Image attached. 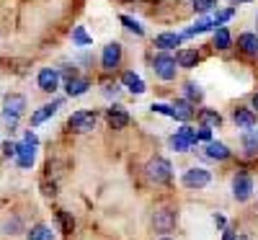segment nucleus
Masks as SVG:
<instances>
[{
  "mask_svg": "<svg viewBox=\"0 0 258 240\" xmlns=\"http://www.w3.org/2000/svg\"><path fill=\"white\" fill-rule=\"evenodd\" d=\"M145 176H147L150 184L165 186V184H170V178H173V165H170L165 158H153L145 165Z\"/></svg>",
  "mask_w": 258,
  "mask_h": 240,
  "instance_id": "nucleus-1",
  "label": "nucleus"
},
{
  "mask_svg": "<svg viewBox=\"0 0 258 240\" xmlns=\"http://www.w3.org/2000/svg\"><path fill=\"white\" fill-rule=\"evenodd\" d=\"M153 73L158 80L163 83H170V80H176L178 75V65H176V57H170L168 52H160L153 57Z\"/></svg>",
  "mask_w": 258,
  "mask_h": 240,
  "instance_id": "nucleus-2",
  "label": "nucleus"
},
{
  "mask_svg": "<svg viewBox=\"0 0 258 240\" xmlns=\"http://www.w3.org/2000/svg\"><path fill=\"white\" fill-rule=\"evenodd\" d=\"M26 114V96H21V93H8L3 98V119L16 127V122Z\"/></svg>",
  "mask_w": 258,
  "mask_h": 240,
  "instance_id": "nucleus-3",
  "label": "nucleus"
},
{
  "mask_svg": "<svg viewBox=\"0 0 258 240\" xmlns=\"http://www.w3.org/2000/svg\"><path fill=\"white\" fill-rule=\"evenodd\" d=\"M176 225H178V209H173V207H158L155 209V214H153V227H155V232H173L176 230Z\"/></svg>",
  "mask_w": 258,
  "mask_h": 240,
  "instance_id": "nucleus-4",
  "label": "nucleus"
},
{
  "mask_svg": "<svg viewBox=\"0 0 258 240\" xmlns=\"http://www.w3.org/2000/svg\"><path fill=\"white\" fill-rule=\"evenodd\" d=\"M98 124V114L96 111H75L68 119V129L75 135H85V132H93Z\"/></svg>",
  "mask_w": 258,
  "mask_h": 240,
  "instance_id": "nucleus-5",
  "label": "nucleus"
},
{
  "mask_svg": "<svg viewBox=\"0 0 258 240\" xmlns=\"http://www.w3.org/2000/svg\"><path fill=\"white\" fill-rule=\"evenodd\" d=\"M209 181H212V173H209L207 168H197V165L188 168V170H183V176H181V184H183L186 189H191V191L207 189Z\"/></svg>",
  "mask_w": 258,
  "mask_h": 240,
  "instance_id": "nucleus-6",
  "label": "nucleus"
},
{
  "mask_svg": "<svg viewBox=\"0 0 258 240\" xmlns=\"http://www.w3.org/2000/svg\"><path fill=\"white\" fill-rule=\"evenodd\" d=\"M121 59H124L121 44H119V41H109V44L103 47V52H101V68L106 73H114L119 65H121Z\"/></svg>",
  "mask_w": 258,
  "mask_h": 240,
  "instance_id": "nucleus-7",
  "label": "nucleus"
},
{
  "mask_svg": "<svg viewBox=\"0 0 258 240\" xmlns=\"http://www.w3.org/2000/svg\"><path fill=\"white\" fill-rule=\"evenodd\" d=\"M232 196H235L240 204L248 202L250 196H253V178L248 176V173H238V176L232 178Z\"/></svg>",
  "mask_w": 258,
  "mask_h": 240,
  "instance_id": "nucleus-8",
  "label": "nucleus"
},
{
  "mask_svg": "<svg viewBox=\"0 0 258 240\" xmlns=\"http://www.w3.org/2000/svg\"><path fill=\"white\" fill-rule=\"evenodd\" d=\"M36 83H39V91L54 93V91L59 88V70H54V68H41L39 75H36Z\"/></svg>",
  "mask_w": 258,
  "mask_h": 240,
  "instance_id": "nucleus-9",
  "label": "nucleus"
},
{
  "mask_svg": "<svg viewBox=\"0 0 258 240\" xmlns=\"http://www.w3.org/2000/svg\"><path fill=\"white\" fill-rule=\"evenodd\" d=\"M106 122H109V127H111V129H124V127L129 124V114H126V108H124V106H119V103L109 106V108H106Z\"/></svg>",
  "mask_w": 258,
  "mask_h": 240,
  "instance_id": "nucleus-10",
  "label": "nucleus"
},
{
  "mask_svg": "<svg viewBox=\"0 0 258 240\" xmlns=\"http://www.w3.org/2000/svg\"><path fill=\"white\" fill-rule=\"evenodd\" d=\"M59 106H62V101H59V98H57V101H52V103L39 106L36 111L31 114V127H39V124H44L47 119H52V116L59 111Z\"/></svg>",
  "mask_w": 258,
  "mask_h": 240,
  "instance_id": "nucleus-11",
  "label": "nucleus"
},
{
  "mask_svg": "<svg viewBox=\"0 0 258 240\" xmlns=\"http://www.w3.org/2000/svg\"><path fill=\"white\" fill-rule=\"evenodd\" d=\"M181 41H183V34L165 31V34H158V36H155V47H158L160 52H170V49L181 47Z\"/></svg>",
  "mask_w": 258,
  "mask_h": 240,
  "instance_id": "nucleus-12",
  "label": "nucleus"
},
{
  "mask_svg": "<svg viewBox=\"0 0 258 240\" xmlns=\"http://www.w3.org/2000/svg\"><path fill=\"white\" fill-rule=\"evenodd\" d=\"M88 88H91V80L83 78V75H75V78H70V80H64V91H68L70 98H78V96H83V93H88Z\"/></svg>",
  "mask_w": 258,
  "mask_h": 240,
  "instance_id": "nucleus-13",
  "label": "nucleus"
},
{
  "mask_svg": "<svg viewBox=\"0 0 258 240\" xmlns=\"http://www.w3.org/2000/svg\"><path fill=\"white\" fill-rule=\"evenodd\" d=\"M34 142H21V145H16V163L21 165V168H31L34 165Z\"/></svg>",
  "mask_w": 258,
  "mask_h": 240,
  "instance_id": "nucleus-14",
  "label": "nucleus"
},
{
  "mask_svg": "<svg viewBox=\"0 0 258 240\" xmlns=\"http://www.w3.org/2000/svg\"><path fill=\"white\" fill-rule=\"evenodd\" d=\"M232 122L238 124V129H248V132H250V129L255 127V114L250 111V108L238 106V108L232 111Z\"/></svg>",
  "mask_w": 258,
  "mask_h": 240,
  "instance_id": "nucleus-15",
  "label": "nucleus"
},
{
  "mask_svg": "<svg viewBox=\"0 0 258 240\" xmlns=\"http://www.w3.org/2000/svg\"><path fill=\"white\" fill-rule=\"evenodd\" d=\"M121 85L129 91V93H135V96H142L147 88H145V83H142V78L137 75V73H132V70H126L124 75H121Z\"/></svg>",
  "mask_w": 258,
  "mask_h": 240,
  "instance_id": "nucleus-16",
  "label": "nucleus"
},
{
  "mask_svg": "<svg viewBox=\"0 0 258 240\" xmlns=\"http://www.w3.org/2000/svg\"><path fill=\"white\" fill-rule=\"evenodd\" d=\"M238 49L245 54V57H258V36L255 34H240L238 36Z\"/></svg>",
  "mask_w": 258,
  "mask_h": 240,
  "instance_id": "nucleus-17",
  "label": "nucleus"
},
{
  "mask_svg": "<svg viewBox=\"0 0 258 240\" xmlns=\"http://www.w3.org/2000/svg\"><path fill=\"white\" fill-rule=\"evenodd\" d=\"M170 111H173V119H178V122H191L194 119V106L186 101V98H178V101H173V106H170Z\"/></svg>",
  "mask_w": 258,
  "mask_h": 240,
  "instance_id": "nucleus-18",
  "label": "nucleus"
},
{
  "mask_svg": "<svg viewBox=\"0 0 258 240\" xmlns=\"http://www.w3.org/2000/svg\"><path fill=\"white\" fill-rule=\"evenodd\" d=\"M199 59H202V54L197 49H178V54H176V65H178V68H183V70L197 68Z\"/></svg>",
  "mask_w": 258,
  "mask_h": 240,
  "instance_id": "nucleus-19",
  "label": "nucleus"
},
{
  "mask_svg": "<svg viewBox=\"0 0 258 240\" xmlns=\"http://www.w3.org/2000/svg\"><path fill=\"white\" fill-rule=\"evenodd\" d=\"M204 155L209 158V160H227L232 152H230V147L225 145V142H207V150H204Z\"/></svg>",
  "mask_w": 258,
  "mask_h": 240,
  "instance_id": "nucleus-20",
  "label": "nucleus"
},
{
  "mask_svg": "<svg viewBox=\"0 0 258 240\" xmlns=\"http://www.w3.org/2000/svg\"><path fill=\"white\" fill-rule=\"evenodd\" d=\"M199 122L207 129H217V127H222V114L214 111V108H202V111H199Z\"/></svg>",
  "mask_w": 258,
  "mask_h": 240,
  "instance_id": "nucleus-21",
  "label": "nucleus"
},
{
  "mask_svg": "<svg viewBox=\"0 0 258 240\" xmlns=\"http://www.w3.org/2000/svg\"><path fill=\"white\" fill-rule=\"evenodd\" d=\"M26 240H54V232H52V227L39 222L31 230H26Z\"/></svg>",
  "mask_w": 258,
  "mask_h": 240,
  "instance_id": "nucleus-22",
  "label": "nucleus"
},
{
  "mask_svg": "<svg viewBox=\"0 0 258 240\" xmlns=\"http://www.w3.org/2000/svg\"><path fill=\"white\" fill-rule=\"evenodd\" d=\"M214 47L222 49V52L232 47V36H230V31H227L225 26H220L217 31H214Z\"/></svg>",
  "mask_w": 258,
  "mask_h": 240,
  "instance_id": "nucleus-23",
  "label": "nucleus"
},
{
  "mask_svg": "<svg viewBox=\"0 0 258 240\" xmlns=\"http://www.w3.org/2000/svg\"><path fill=\"white\" fill-rule=\"evenodd\" d=\"M183 88H186V101H188L191 106L197 103V101H202V98H204V91H202V85H199V83H191V80H188V83L183 85Z\"/></svg>",
  "mask_w": 258,
  "mask_h": 240,
  "instance_id": "nucleus-24",
  "label": "nucleus"
},
{
  "mask_svg": "<svg viewBox=\"0 0 258 240\" xmlns=\"http://www.w3.org/2000/svg\"><path fill=\"white\" fill-rule=\"evenodd\" d=\"M243 147L248 155H258V132H245L243 135Z\"/></svg>",
  "mask_w": 258,
  "mask_h": 240,
  "instance_id": "nucleus-25",
  "label": "nucleus"
},
{
  "mask_svg": "<svg viewBox=\"0 0 258 240\" xmlns=\"http://www.w3.org/2000/svg\"><path fill=\"white\" fill-rule=\"evenodd\" d=\"M3 232L6 235H18V232H24V225H21L18 217H8V220L3 222Z\"/></svg>",
  "mask_w": 258,
  "mask_h": 240,
  "instance_id": "nucleus-26",
  "label": "nucleus"
},
{
  "mask_svg": "<svg viewBox=\"0 0 258 240\" xmlns=\"http://www.w3.org/2000/svg\"><path fill=\"white\" fill-rule=\"evenodd\" d=\"M73 41H75L78 47H88V44H91V36L85 34L83 26H75V31H73Z\"/></svg>",
  "mask_w": 258,
  "mask_h": 240,
  "instance_id": "nucleus-27",
  "label": "nucleus"
},
{
  "mask_svg": "<svg viewBox=\"0 0 258 240\" xmlns=\"http://www.w3.org/2000/svg\"><path fill=\"white\" fill-rule=\"evenodd\" d=\"M191 6L197 13H209L214 6H217V0H191Z\"/></svg>",
  "mask_w": 258,
  "mask_h": 240,
  "instance_id": "nucleus-28",
  "label": "nucleus"
},
{
  "mask_svg": "<svg viewBox=\"0 0 258 240\" xmlns=\"http://www.w3.org/2000/svg\"><path fill=\"white\" fill-rule=\"evenodd\" d=\"M119 21H121V24H124V26H126L129 31H132V34H137V36H145V29H142V26L137 24L135 18H129V16H121Z\"/></svg>",
  "mask_w": 258,
  "mask_h": 240,
  "instance_id": "nucleus-29",
  "label": "nucleus"
},
{
  "mask_svg": "<svg viewBox=\"0 0 258 240\" xmlns=\"http://www.w3.org/2000/svg\"><path fill=\"white\" fill-rule=\"evenodd\" d=\"M170 147H173L176 152H188L191 150V142H186L181 135H173V137H170Z\"/></svg>",
  "mask_w": 258,
  "mask_h": 240,
  "instance_id": "nucleus-30",
  "label": "nucleus"
},
{
  "mask_svg": "<svg viewBox=\"0 0 258 240\" xmlns=\"http://www.w3.org/2000/svg\"><path fill=\"white\" fill-rule=\"evenodd\" d=\"M176 135H181V137H183L186 142H191V145H194V142H197V132H194V129H191L188 124H183V127L178 129V132H176Z\"/></svg>",
  "mask_w": 258,
  "mask_h": 240,
  "instance_id": "nucleus-31",
  "label": "nucleus"
},
{
  "mask_svg": "<svg viewBox=\"0 0 258 240\" xmlns=\"http://www.w3.org/2000/svg\"><path fill=\"white\" fill-rule=\"evenodd\" d=\"M57 217H59V225H62V230H64V232H73L75 222L68 217V212H57Z\"/></svg>",
  "mask_w": 258,
  "mask_h": 240,
  "instance_id": "nucleus-32",
  "label": "nucleus"
},
{
  "mask_svg": "<svg viewBox=\"0 0 258 240\" xmlns=\"http://www.w3.org/2000/svg\"><path fill=\"white\" fill-rule=\"evenodd\" d=\"M153 111L165 114V116H173V111H170V106H165V103H153Z\"/></svg>",
  "mask_w": 258,
  "mask_h": 240,
  "instance_id": "nucleus-33",
  "label": "nucleus"
},
{
  "mask_svg": "<svg viewBox=\"0 0 258 240\" xmlns=\"http://www.w3.org/2000/svg\"><path fill=\"white\" fill-rule=\"evenodd\" d=\"M3 155L6 158H16V145L13 142H3Z\"/></svg>",
  "mask_w": 258,
  "mask_h": 240,
  "instance_id": "nucleus-34",
  "label": "nucleus"
},
{
  "mask_svg": "<svg viewBox=\"0 0 258 240\" xmlns=\"http://www.w3.org/2000/svg\"><path fill=\"white\" fill-rule=\"evenodd\" d=\"M225 240H250V235H243V232L238 235V232H232V230H227V232H225Z\"/></svg>",
  "mask_w": 258,
  "mask_h": 240,
  "instance_id": "nucleus-35",
  "label": "nucleus"
},
{
  "mask_svg": "<svg viewBox=\"0 0 258 240\" xmlns=\"http://www.w3.org/2000/svg\"><path fill=\"white\" fill-rule=\"evenodd\" d=\"M197 140H204V142H212V132H209V129H207V127H202V129H199V132H197Z\"/></svg>",
  "mask_w": 258,
  "mask_h": 240,
  "instance_id": "nucleus-36",
  "label": "nucleus"
},
{
  "mask_svg": "<svg viewBox=\"0 0 258 240\" xmlns=\"http://www.w3.org/2000/svg\"><path fill=\"white\" fill-rule=\"evenodd\" d=\"M250 111L258 114V93H253V98H250Z\"/></svg>",
  "mask_w": 258,
  "mask_h": 240,
  "instance_id": "nucleus-37",
  "label": "nucleus"
},
{
  "mask_svg": "<svg viewBox=\"0 0 258 240\" xmlns=\"http://www.w3.org/2000/svg\"><path fill=\"white\" fill-rule=\"evenodd\" d=\"M160 240H170V237H160Z\"/></svg>",
  "mask_w": 258,
  "mask_h": 240,
  "instance_id": "nucleus-38",
  "label": "nucleus"
}]
</instances>
